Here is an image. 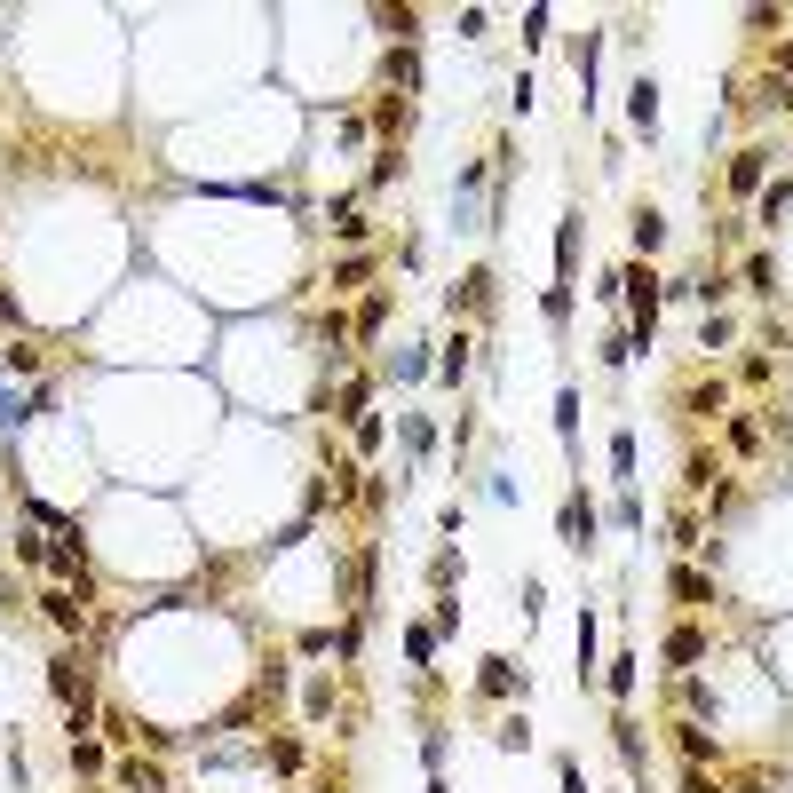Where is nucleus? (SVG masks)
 Segmentation results:
<instances>
[{
  "mask_svg": "<svg viewBox=\"0 0 793 793\" xmlns=\"http://www.w3.org/2000/svg\"><path fill=\"white\" fill-rule=\"evenodd\" d=\"M611 476L619 492H635V429H611Z\"/></svg>",
  "mask_w": 793,
  "mask_h": 793,
  "instance_id": "nucleus-11",
  "label": "nucleus"
},
{
  "mask_svg": "<svg viewBox=\"0 0 793 793\" xmlns=\"http://www.w3.org/2000/svg\"><path fill=\"white\" fill-rule=\"evenodd\" d=\"M611 516H619V532H643V500H635V492H619V508H611Z\"/></svg>",
  "mask_w": 793,
  "mask_h": 793,
  "instance_id": "nucleus-35",
  "label": "nucleus"
},
{
  "mask_svg": "<svg viewBox=\"0 0 793 793\" xmlns=\"http://www.w3.org/2000/svg\"><path fill=\"white\" fill-rule=\"evenodd\" d=\"M698 659H706V635H698V627H675V635H667V667H698Z\"/></svg>",
  "mask_w": 793,
  "mask_h": 793,
  "instance_id": "nucleus-12",
  "label": "nucleus"
},
{
  "mask_svg": "<svg viewBox=\"0 0 793 793\" xmlns=\"http://www.w3.org/2000/svg\"><path fill=\"white\" fill-rule=\"evenodd\" d=\"M738 334V326H730V318H722V310H714V318H706V326H698V349H722V341Z\"/></svg>",
  "mask_w": 793,
  "mask_h": 793,
  "instance_id": "nucleus-32",
  "label": "nucleus"
},
{
  "mask_svg": "<svg viewBox=\"0 0 793 793\" xmlns=\"http://www.w3.org/2000/svg\"><path fill=\"white\" fill-rule=\"evenodd\" d=\"M0 365H8V373H40V349H32V341H8Z\"/></svg>",
  "mask_w": 793,
  "mask_h": 793,
  "instance_id": "nucleus-27",
  "label": "nucleus"
},
{
  "mask_svg": "<svg viewBox=\"0 0 793 793\" xmlns=\"http://www.w3.org/2000/svg\"><path fill=\"white\" fill-rule=\"evenodd\" d=\"M690 793H722V786H714V778H698V770H690Z\"/></svg>",
  "mask_w": 793,
  "mask_h": 793,
  "instance_id": "nucleus-40",
  "label": "nucleus"
},
{
  "mask_svg": "<svg viewBox=\"0 0 793 793\" xmlns=\"http://www.w3.org/2000/svg\"><path fill=\"white\" fill-rule=\"evenodd\" d=\"M762 175H770V151H738V159H730V199H754Z\"/></svg>",
  "mask_w": 793,
  "mask_h": 793,
  "instance_id": "nucleus-5",
  "label": "nucleus"
},
{
  "mask_svg": "<svg viewBox=\"0 0 793 793\" xmlns=\"http://www.w3.org/2000/svg\"><path fill=\"white\" fill-rule=\"evenodd\" d=\"M397 175H405V159H397V151H381V159H373V175H365V191H389Z\"/></svg>",
  "mask_w": 793,
  "mask_h": 793,
  "instance_id": "nucleus-24",
  "label": "nucleus"
},
{
  "mask_svg": "<svg viewBox=\"0 0 793 793\" xmlns=\"http://www.w3.org/2000/svg\"><path fill=\"white\" fill-rule=\"evenodd\" d=\"M587 667H595V611L579 619V682H587Z\"/></svg>",
  "mask_w": 793,
  "mask_h": 793,
  "instance_id": "nucleus-36",
  "label": "nucleus"
},
{
  "mask_svg": "<svg viewBox=\"0 0 793 793\" xmlns=\"http://www.w3.org/2000/svg\"><path fill=\"white\" fill-rule=\"evenodd\" d=\"M16 421H32V413L16 405V389H0V429H16Z\"/></svg>",
  "mask_w": 793,
  "mask_h": 793,
  "instance_id": "nucleus-37",
  "label": "nucleus"
},
{
  "mask_svg": "<svg viewBox=\"0 0 793 793\" xmlns=\"http://www.w3.org/2000/svg\"><path fill=\"white\" fill-rule=\"evenodd\" d=\"M119 786H127V793H167V786H159V770H143V762H127Z\"/></svg>",
  "mask_w": 793,
  "mask_h": 793,
  "instance_id": "nucleus-28",
  "label": "nucleus"
},
{
  "mask_svg": "<svg viewBox=\"0 0 793 793\" xmlns=\"http://www.w3.org/2000/svg\"><path fill=\"white\" fill-rule=\"evenodd\" d=\"M619 302L635 310V326H627L635 349H651V326H659V278H651L643 262H627V270H619Z\"/></svg>",
  "mask_w": 793,
  "mask_h": 793,
  "instance_id": "nucleus-1",
  "label": "nucleus"
},
{
  "mask_svg": "<svg viewBox=\"0 0 793 793\" xmlns=\"http://www.w3.org/2000/svg\"><path fill=\"white\" fill-rule=\"evenodd\" d=\"M40 619H48L56 635H80V627H88V603H80L72 587H40Z\"/></svg>",
  "mask_w": 793,
  "mask_h": 793,
  "instance_id": "nucleus-2",
  "label": "nucleus"
},
{
  "mask_svg": "<svg viewBox=\"0 0 793 793\" xmlns=\"http://www.w3.org/2000/svg\"><path fill=\"white\" fill-rule=\"evenodd\" d=\"M365 405H373V381H365V373H357V381H349V389H341V421H365Z\"/></svg>",
  "mask_w": 793,
  "mask_h": 793,
  "instance_id": "nucleus-20",
  "label": "nucleus"
},
{
  "mask_svg": "<svg viewBox=\"0 0 793 793\" xmlns=\"http://www.w3.org/2000/svg\"><path fill=\"white\" fill-rule=\"evenodd\" d=\"M365 278H373V254H349V262H334V294L365 286Z\"/></svg>",
  "mask_w": 793,
  "mask_h": 793,
  "instance_id": "nucleus-19",
  "label": "nucleus"
},
{
  "mask_svg": "<svg viewBox=\"0 0 793 793\" xmlns=\"http://www.w3.org/2000/svg\"><path fill=\"white\" fill-rule=\"evenodd\" d=\"M786 167H793V151H786Z\"/></svg>",
  "mask_w": 793,
  "mask_h": 793,
  "instance_id": "nucleus-42",
  "label": "nucleus"
},
{
  "mask_svg": "<svg viewBox=\"0 0 793 793\" xmlns=\"http://www.w3.org/2000/svg\"><path fill=\"white\" fill-rule=\"evenodd\" d=\"M262 762H270V770H302V746H294V738H270Z\"/></svg>",
  "mask_w": 793,
  "mask_h": 793,
  "instance_id": "nucleus-26",
  "label": "nucleus"
},
{
  "mask_svg": "<svg viewBox=\"0 0 793 793\" xmlns=\"http://www.w3.org/2000/svg\"><path fill=\"white\" fill-rule=\"evenodd\" d=\"M476 349H484V341H476V334H468V326H460V334L445 341V357H437V373H445V381H460V373L476 365Z\"/></svg>",
  "mask_w": 793,
  "mask_h": 793,
  "instance_id": "nucleus-8",
  "label": "nucleus"
},
{
  "mask_svg": "<svg viewBox=\"0 0 793 793\" xmlns=\"http://www.w3.org/2000/svg\"><path fill=\"white\" fill-rule=\"evenodd\" d=\"M532 682L516 675V659H484V698H524Z\"/></svg>",
  "mask_w": 793,
  "mask_h": 793,
  "instance_id": "nucleus-7",
  "label": "nucleus"
},
{
  "mask_svg": "<svg viewBox=\"0 0 793 793\" xmlns=\"http://www.w3.org/2000/svg\"><path fill=\"white\" fill-rule=\"evenodd\" d=\"M429 793H453V786H445V778H429Z\"/></svg>",
  "mask_w": 793,
  "mask_h": 793,
  "instance_id": "nucleus-41",
  "label": "nucleus"
},
{
  "mask_svg": "<svg viewBox=\"0 0 793 793\" xmlns=\"http://www.w3.org/2000/svg\"><path fill=\"white\" fill-rule=\"evenodd\" d=\"M453 310H468V318H484V310H492V262H476V270L453 286Z\"/></svg>",
  "mask_w": 793,
  "mask_h": 793,
  "instance_id": "nucleus-4",
  "label": "nucleus"
},
{
  "mask_svg": "<svg viewBox=\"0 0 793 793\" xmlns=\"http://www.w3.org/2000/svg\"><path fill=\"white\" fill-rule=\"evenodd\" d=\"M540 310H548V326H571V294H564V286H548V294H540Z\"/></svg>",
  "mask_w": 793,
  "mask_h": 793,
  "instance_id": "nucleus-31",
  "label": "nucleus"
},
{
  "mask_svg": "<svg viewBox=\"0 0 793 793\" xmlns=\"http://www.w3.org/2000/svg\"><path fill=\"white\" fill-rule=\"evenodd\" d=\"M492 746H500V754H524V746H532V722H524V714H508V722L492 730Z\"/></svg>",
  "mask_w": 793,
  "mask_h": 793,
  "instance_id": "nucleus-16",
  "label": "nucleus"
},
{
  "mask_svg": "<svg viewBox=\"0 0 793 793\" xmlns=\"http://www.w3.org/2000/svg\"><path fill=\"white\" fill-rule=\"evenodd\" d=\"M603 682H611V698H635V659H611V675H603Z\"/></svg>",
  "mask_w": 793,
  "mask_h": 793,
  "instance_id": "nucleus-33",
  "label": "nucleus"
},
{
  "mask_svg": "<svg viewBox=\"0 0 793 793\" xmlns=\"http://www.w3.org/2000/svg\"><path fill=\"white\" fill-rule=\"evenodd\" d=\"M334 238H341V246H365V238H373V223H365L357 207H334Z\"/></svg>",
  "mask_w": 793,
  "mask_h": 793,
  "instance_id": "nucleus-17",
  "label": "nucleus"
},
{
  "mask_svg": "<svg viewBox=\"0 0 793 793\" xmlns=\"http://www.w3.org/2000/svg\"><path fill=\"white\" fill-rule=\"evenodd\" d=\"M746 294H762V302L778 294V262L770 254H746Z\"/></svg>",
  "mask_w": 793,
  "mask_h": 793,
  "instance_id": "nucleus-15",
  "label": "nucleus"
},
{
  "mask_svg": "<svg viewBox=\"0 0 793 793\" xmlns=\"http://www.w3.org/2000/svg\"><path fill=\"white\" fill-rule=\"evenodd\" d=\"M556 778H564V793H587V778H579V762H564Z\"/></svg>",
  "mask_w": 793,
  "mask_h": 793,
  "instance_id": "nucleus-38",
  "label": "nucleus"
},
{
  "mask_svg": "<svg viewBox=\"0 0 793 793\" xmlns=\"http://www.w3.org/2000/svg\"><path fill=\"white\" fill-rule=\"evenodd\" d=\"M453 579H460V548H445V556L429 564V587H453Z\"/></svg>",
  "mask_w": 793,
  "mask_h": 793,
  "instance_id": "nucleus-34",
  "label": "nucleus"
},
{
  "mask_svg": "<svg viewBox=\"0 0 793 793\" xmlns=\"http://www.w3.org/2000/svg\"><path fill=\"white\" fill-rule=\"evenodd\" d=\"M667 595H682V603H714V579L690 571V564H675V571H667Z\"/></svg>",
  "mask_w": 793,
  "mask_h": 793,
  "instance_id": "nucleus-10",
  "label": "nucleus"
},
{
  "mask_svg": "<svg viewBox=\"0 0 793 793\" xmlns=\"http://www.w3.org/2000/svg\"><path fill=\"white\" fill-rule=\"evenodd\" d=\"M397 429H405V453L421 460L429 453V445H437V429H429V421H421V413H405V421H397Z\"/></svg>",
  "mask_w": 793,
  "mask_h": 793,
  "instance_id": "nucleus-21",
  "label": "nucleus"
},
{
  "mask_svg": "<svg viewBox=\"0 0 793 793\" xmlns=\"http://www.w3.org/2000/svg\"><path fill=\"white\" fill-rule=\"evenodd\" d=\"M595 532H603V516L587 508V492H571V500H564V548L587 556V548H595Z\"/></svg>",
  "mask_w": 793,
  "mask_h": 793,
  "instance_id": "nucleus-3",
  "label": "nucleus"
},
{
  "mask_svg": "<svg viewBox=\"0 0 793 793\" xmlns=\"http://www.w3.org/2000/svg\"><path fill=\"white\" fill-rule=\"evenodd\" d=\"M16 564H24V571H48V548H40L32 532H16Z\"/></svg>",
  "mask_w": 793,
  "mask_h": 793,
  "instance_id": "nucleus-30",
  "label": "nucleus"
},
{
  "mask_svg": "<svg viewBox=\"0 0 793 793\" xmlns=\"http://www.w3.org/2000/svg\"><path fill=\"white\" fill-rule=\"evenodd\" d=\"M675 746H682V754H690V762H698V770H706V762H714V738H706V730H698V722H682V730H675Z\"/></svg>",
  "mask_w": 793,
  "mask_h": 793,
  "instance_id": "nucleus-18",
  "label": "nucleus"
},
{
  "mask_svg": "<svg viewBox=\"0 0 793 793\" xmlns=\"http://www.w3.org/2000/svg\"><path fill=\"white\" fill-rule=\"evenodd\" d=\"M571 278H579V215L556 223V286H564V294H571Z\"/></svg>",
  "mask_w": 793,
  "mask_h": 793,
  "instance_id": "nucleus-6",
  "label": "nucleus"
},
{
  "mask_svg": "<svg viewBox=\"0 0 793 793\" xmlns=\"http://www.w3.org/2000/svg\"><path fill=\"white\" fill-rule=\"evenodd\" d=\"M0 326H16V294L8 286H0Z\"/></svg>",
  "mask_w": 793,
  "mask_h": 793,
  "instance_id": "nucleus-39",
  "label": "nucleus"
},
{
  "mask_svg": "<svg viewBox=\"0 0 793 793\" xmlns=\"http://www.w3.org/2000/svg\"><path fill=\"white\" fill-rule=\"evenodd\" d=\"M349 437H357V453H381V413H365V421H349Z\"/></svg>",
  "mask_w": 793,
  "mask_h": 793,
  "instance_id": "nucleus-29",
  "label": "nucleus"
},
{
  "mask_svg": "<svg viewBox=\"0 0 793 793\" xmlns=\"http://www.w3.org/2000/svg\"><path fill=\"white\" fill-rule=\"evenodd\" d=\"M556 437H564V453L579 445V389H571V381L556 389Z\"/></svg>",
  "mask_w": 793,
  "mask_h": 793,
  "instance_id": "nucleus-13",
  "label": "nucleus"
},
{
  "mask_svg": "<svg viewBox=\"0 0 793 793\" xmlns=\"http://www.w3.org/2000/svg\"><path fill=\"white\" fill-rule=\"evenodd\" d=\"M627 112H635V127H643V135L659 127V80H651V72H643V80L627 88Z\"/></svg>",
  "mask_w": 793,
  "mask_h": 793,
  "instance_id": "nucleus-9",
  "label": "nucleus"
},
{
  "mask_svg": "<svg viewBox=\"0 0 793 793\" xmlns=\"http://www.w3.org/2000/svg\"><path fill=\"white\" fill-rule=\"evenodd\" d=\"M381 72H389V80H397V88H421V64H413V48H397V56H389V64H381Z\"/></svg>",
  "mask_w": 793,
  "mask_h": 793,
  "instance_id": "nucleus-23",
  "label": "nucleus"
},
{
  "mask_svg": "<svg viewBox=\"0 0 793 793\" xmlns=\"http://www.w3.org/2000/svg\"><path fill=\"white\" fill-rule=\"evenodd\" d=\"M635 246H643V254L667 246V215H659V207H635Z\"/></svg>",
  "mask_w": 793,
  "mask_h": 793,
  "instance_id": "nucleus-14",
  "label": "nucleus"
},
{
  "mask_svg": "<svg viewBox=\"0 0 793 793\" xmlns=\"http://www.w3.org/2000/svg\"><path fill=\"white\" fill-rule=\"evenodd\" d=\"M793 207V183H762V223L778 230V215Z\"/></svg>",
  "mask_w": 793,
  "mask_h": 793,
  "instance_id": "nucleus-22",
  "label": "nucleus"
},
{
  "mask_svg": "<svg viewBox=\"0 0 793 793\" xmlns=\"http://www.w3.org/2000/svg\"><path fill=\"white\" fill-rule=\"evenodd\" d=\"M405 659L429 667V659H437V627H413V635H405Z\"/></svg>",
  "mask_w": 793,
  "mask_h": 793,
  "instance_id": "nucleus-25",
  "label": "nucleus"
}]
</instances>
